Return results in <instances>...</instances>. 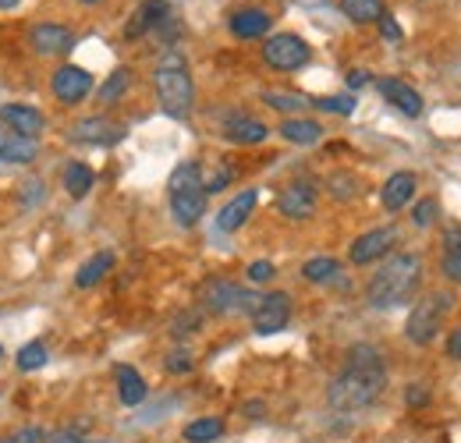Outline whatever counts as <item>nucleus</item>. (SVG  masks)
Masks as SVG:
<instances>
[{"mask_svg": "<svg viewBox=\"0 0 461 443\" xmlns=\"http://www.w3.org/2000/svg\"><path fill=\"white\" fill-rule=\"evenodd\" d=\"M384 390H387L384 355L373 344H355V348H348L345 369L327 387V404L334 411H362V408L376 404Z\"/></svg>", "mask_w": 461, "mask_h": 443, "instance_id": "f257e3e1", "label": "nucleus"}, {"mask_svg": "<svg viewBox=\"0 0 461 443\" xmlns=\"http://www.w3.org/2000/svg\"><path fill=\"white\" fill-rule=\"evenodd\" d=\"M419 284H422V256L398 252L366 284V302L373 309H394V305H404L415 298Z\"/></svg>", "mask_w": 461, "mask_h": 443, "instance_id": "f03ea898", "label": "nucleus"}, {"mask_svg": "<svg viewBox=\"0 0 461 443\" xmlns=\"http://www.w3.org/2000/svg\"><path fill=\"white\" fill-rule=\"evenodd\" d=\"M153 86H157V100L167 117L185 121L195 107V82H192V68L181 50H164L157 68H153Z\"/></svg>", "mask_w": 461, "mask_h": 443, "instance_id": "7ed1b4c3", "label": "nucleus"}, {"mask_svg": "<svg viewBox=\"0 0 461 443\" xmlns=\"http://www.w3.org/2000/svg\"><path fill=\"white\" fill-rule=\"evenodd\" d=\"M167 195H171V213L181 227H195L206 217V188H203V167L195 160H185L167 177Z\"/></svg>", "mask_w": 461, "mask_h": 443, "instance_id": "20e7f679", "label": "nucleus"}, {"mask_svg": "<svg viewBox=\"0 0 461 443\" xmlns=\"http://www.w3.org/2000/svg\"><path fill=\"white\" fill-rule=\"evenodd\" d=\"M451 305H455V298L447 291H433L422 302H415V309L404 320V337L411 344H429L444 327V316L451 312Z\"/></svg>", "mask_w": 461, "mask_h": 443, "instance_id": "39448f33", "label": "nucleus"}, {"mask_svg": "<svg viewBox=\"0 0 461 443\" xmlns=\"http://www.w3.org/2000/svg\"><path fill=\"white\" fill-rule=\"evenodd\" d=\"M199 302H203V309L213 312V316H234V312H252L256 302H259V294L249 291V287H241V284H234V280L217 277L203 284Z\"/></svg>", "mask_w": 461, "mask_h": 443, "instance_id": "423d86ee", "label": "nucleus"}, {"mask_svg": "<svg viewBox=\"0 0 461 443\" xmlns=\"http://www.w3.org/2000/svg\"><path fill=\"white\" fill-rule=\"evenodd\" d=\"M263 60H267L274 71H298V68H305V64L312 60V50H309V43H305L302 36H294V32H277V36H270V40L263 43Z\"/></svg>", "mask_w": 461, "mask_h": 443, "instance_id": "0eeeda50", "label": "nucleus"}, {"mask_svg": "<svg viewBox=\"0 0 461 443\" xmlns=\"http://www.w3.org/2000/svg\"><path fill=\"white\" fill-rule=\"evenodd\" d=\"M249 316H252V330L259 333V337L281 333L291 323V294H285V291L263 294Z\"/></svg>", "mask_w": 461, "mask_h": 443, "instance_id": "6e6552de", "label": "nucleus"}, {"mask_svg": "<svg viewBox=\"0 0 461 443\" xmlns=\"http://www.w3.org/2000/svg\"><path fill=\"white\" fill-rule=\"evenodd\" d=\"M316 203H320V188L305 177L291 181L277 192V210L288 217V221H309L316 213Z\"/></svg>", "mask_w": 461, "mask_h": 443, "instance_id": "1a4fd4ad", "label": "nucleus"}, {"mask_svg": "<svg viewBox=\"0 0 461 443\" xmlns=\"http://www.w3.org/2000/svg\"><path fill=\"white\" fill-rule=\"evenodd\" d=\"M394 241H398V227H373V231H366V234H358V238L351 241L348 259H351L355 267H369V263L384 259V256L394 249Z\"/></svg>", "mask_w": 461, "mask_h": 443, "instance_id": "9d476101", "label": "nucleus"}, {"mask_svg": "<svg viewBox=\"0 0 461 443\" xmlns=\"http://www.w3.org/2000/svg\"><path fill=\"white\" fill-rule=\"evenodd\" d=\"M0 128L14 131L22 139H36L40 142V135L47 131V117H43V111H36L29 104H4L0 107Z\"/></svg>", "mask_w": 461, "mask_h": 443, "instance_id": "9b49d317", "label": "nucleus"}, {"mask_svg": "<svg viewBox=\"0 0 461 443\" xmlns=\"http://www.w3.org/2000/svg\"><path fill=\"white\" fill-rule=\"evenodd\" d=\"M29 47L43 57H64L75 50V32L64 25H54V22H43V25L29 29Z\"/></svg>", "mask_w": 461, "mask_h": 443, "instance_id": "f8f14e48", "label": "nucleus"}, {"mask_svg": "<svg viewBox=\"0 0 461 443\" xmlns=\"http://www.w3.org/2000/svg\"><path fill=\"white\" fill-rule=\"evenodd\" d=\"M93 93V75L78 64H64L54 71V96L60 104H82Z\"/></svg>", "mask_w": 461, "mask_h": 443, "instance_id": "ddd939ff", "label": "nucleus"}, {"mask_svg": "<svg viewBox=\"0 0 461 443\" xmlns=\"http://www.w3.org/2000/svg\"><path fill=\"white\" fill-rule=\"evenodd\" d=\"M171 18V4L167 0H142L131 14V22L124 25V40H142L149 32H157L164 22Z\"/></svg>", "mask_w": 461, "mask_h": 443, "instance_id": "4468645a", "label": "nucleus"}, {"mask_svg": "<svg viewBox=\"0 0 461 443\" xmlns=\"http://www.w3.org/2000/svg\"><path fill=\"white\" fill-rule=\"evenodd\" d=\"M75 142H86V146H114V142H121L124 139V128L121 124H114L111 117H82L71 131H68Z\"/></svg>", "mask_w": 461, "mask_h": 443, "instance_id": "2eb2a0df", "label": "nucleus"}, {"mask_svg": "<svg viewBox=\"0 0 461 443\" xmlns=\"http://www.w3.org/2000/svg\"><path fill=\"white\" fill-rule=\"evenodd\" d=\"M221 135L228 142H234V146H259V142H267L270 128L259 117H252V113H228Z\"/></svg>", "mask_w": 461, "mask_h": 443, "instance_id": "dca6fc26", "label": "nucleus"}, {"mask_svg": "<svg viewBox=\"0 0 461 443\" xmlns=\"http://www.w3.org/2000/svg\"><path fill=\"white\" fill-rule=\"evenodd\" d=\"M256 203H259V192H256V188H245V192H238V195L230 199L228 206L217 213V231H224V234H234V231H241V227H245V221L252 217Z\"/></svg>", "mask_w": 461, "mask_h": 443, "instance_id": "f3484780", "label": "nucleus"}, {"mask_svg": "<svg viewBox=\"0 0 461 443\" xmlns=\"http://www.w3.org/2000/svg\"><path fill=\"white\" fill-rule=\"evenodd\" d=\"M415 185H419V177H415L411 170L391 174V177L384 181V188H380V203H384V210H387V213L404 210V206L411 203V195H415Z\"/></svg>", "mask_w": 461, "mask_h": 443, "instance_id": "a211bd4d", "label": "nucleus"}, {"mask_svg": "<svg viewBox=\"0 0 461 443\" xmlns=\"http://www.w3.org/2000/svg\"><path fill=\"white\" fill-rule=\"evenodd\" d=\"M228 25H230V36H234V40H259V36L270 32L274 18H270L263 7H241V11L230 14Z\"/></svg>", "mask_w": 461, "mask_h": 443, "instance_id": "6ab92c4d", "label": "nucleus"}, {"mask_svg": "<svg viewBox=\"0 0 461 443\" xmlns=\"http://www.w3.org/2000/svg\"><path fill=\"white\" fill-rule=\"evenodd\" d=\"M380 96L394 111H402L404 117H422V96H419V89H411L402 78H384L380 82Z\"/></svg>", "mask_w": 461, "mask_h": 443, "instance_id": "aec40b11", "label": "nucleus"}, {"mask_svg": "<svg viewBox=\"0 0 461 443\" xmlns=\"http://www.w3.org/2000/svg\"><path fill=\"white\" fill-rule=\"evenodd\" d=\"M40 157L36 139H22L7 128H0V164H32Z\"/></svg>", "mask_w": 461, "mask_h": 443, "instance_id": "412c9836", "label": "nucleus"}, {"mask_svg": "<svg viewBox=\"0 0 461 443\" xmlns=\"http://www.w3.org/2000/svg\"><path fill=\"white\" fill-rule=\"evenodd\" d=\"M281 139L291 146H316L323 139V124L312 117H285L281 121Z\"/></svg>", "mask_w": 461, "mask_h": 443, "instance_id": "4be33fe9", "label": "nucleus"}, {"mask_svg": "<svg viewBox=\"0 0 461 443\" xmlns=\"http://www.w3.org/2000/svg\"><path fill=\"white\" fill-rule=\"evenodd\" d=\"M117 397H121V404H128V408H139L146 397H149V387H146V380L139 376V369H131V366H117Z\"/></svg>", "mask_w": 461, "mask_h": 443, "instance_id": "5701e85b", "label": "nucleus"}, {"mask_svg": "<svg viewBox=\"0 0 461 443\" xmlns=\"http://www.w3.org/2000/svg\"><path fill=\"white\" fill-rule=\"evenodd\" d=\"M111 270H114V252H96V256H89V259L78 267L75 287H82V291H86V287H96Z\"/></svg>", "mask_w": 461, "mask_h": 443, "instance_id": "b1692460", "label": "nucleus"}, {"mask_svg": "<svg viewBox=\"0 0 461 443\" xmlns=\"http://www.w3.org/2000/svg\"><path fill=\"white\" fill-rule=\"evenodd\" d=\"M440 274L451 280V284H461V227H451V231H444Z\"/></svg>", "mask_w": 461, "mask_h": 443, "instance_id": "393cba45", "label": "nucleus"}, {"mask_svg": "<svg viewBox=\"0 0 461 443\" xmlns=\"http://www.w3.org/2000/svg\"><path fill=\"white\" fill-rule=\"evenodd\" d=\"M341 274H345V267L334 256H312L302 267V277L309 280V284H338Z\"/></svg>", "mask_w": 461, "mask_h": 443, "instance_id": "a878e982", "label": "nucleus"}, {"mask_svg": "<svg viewBox=\"0 0 461 443\" xmlns=\"http://www.w3.org/2000/svg\"><path fill=\"white\" fill-rule=\"evenodd\" d=\"M93 185H96L93 167H86V164H68V167H64V192H68L71 199H86V195L93 192Z\"/></svg>", "mask_w": 461, "mask_h": 443, "instance_id": "bb28decb", "label": "nucleus"}, {"mask_svg": "<svg viewBox=\"0 0 461 443\" xmlns=\"http://www.w3.org/2000/svg\"><path fill=\"white\" fill-rule=\"evenodd\" d=\"M341 11L355 25H373V22H380L387 14L384 0H341Z\"/></svg>", "mask_w": 461, "mask_h": 443, "instance_id": "cd10ccee", "label": "nucleus"}, {"mask_svg": "<svg viewBox=\"0 0 461 443\" xmlns=\"http://www.w3.org/2000/svg\"><path fill=\"white\" fill-rule=\"evenodd\" d=\"M185 443H217L224 437V419H195V422H188L185 426Z\"/></svg>", "mask_w": 461, "mask_h": 443, "instance_id": "c85d7f7f", "label": "nucleus"}, {"mask_svg": "<svg viewBox=\"0 0 461 443\" xmlns=\"http://www.w3.org/2000/svg\"><path fill=\"white\" fill-rule=\"evenodd\" d=\"M263 104L274 107V111L288 113V117H294L298 111L309 107V96H302V93H285V89H263Z\"/></svg>", "mask_w": 461, "mask_h": 443, "instance_id": "c756f323", "label": "nucleus"}, {"mask_svg": "<svg viewBox=\"0 0 461 443\" xmlns=\"http://www.w3.org/2000/svg\"><path fill=\"white\" fill-rule=\"evenodd\" d=\"M47 358H50V351H47L43 340H29V344H22L18 355H14V362H18L22 373H36V369H43Z\"/></svg>", "mask_w": 461, "mask_h": 443, "instance_id": "7c9ffc66", "label": "nucleus"}, {"mask_svg": "<svg viewBox=\"0 0 461 443\" xmlns=\"http://www.w3.org/2000/svg\"><path fill=\"white\" fill-rule=\"evenodd\" d=\"M128 86H131V71H128V68L111 71V78L100 86V104H117V100L128 93Z\"/></svg>", "mask_w": 461, "mask_h": 443, "instance_id": "2f4dec72", "label": "nucleus"}, {"mask_svg": "<svg viewBox=\"0 0 461 443\" xmlns=\"http://www.w3.org/2000/svg\"><path fill=\"white\" fill-rule=\"evenodd\" d=\"M327 188H330V195H334L338 203H348V199L358 195V177H355L351 170H338V174L327 177Z\"/></svg>", "mask_w": 461, "mask_h": 443, "instance_id": "473e14b6", "label": "nucleus"}, {"mask_svg": "<svg viewBox=\"0 0 461 443\" xmlns=\"http://www.w3.org/2000/svg\"><path fill=\"white\" fill-rule=\"evenodd\" d=\"M164 369H167L171 376H188V373L195 369V355H192L188 348H174L171 355L164 358Z\"/></svg>", "mask_w": 461, "mask_h": 443, "instance_id": "72a5a7b5", "label": "nucleus"}, {"mask_svg": "<svg viewBox=\"0 0 461 443\" xmlns=\"http://www.w3.org/2000/svg\"><path fill=\"white\" fill-rule=\"evenodd\" d=\"M309 107H320V111L327 113H355V96H320V100H309Z\"/></svg>", "mask_w": 461, "mask_h": 443, "instance_id": "f704fd0d", "label": "nucleus"}, {"mask_svg": "<svg viewBox=\"0 0 461 443\" xmlns=\"http://www.w3.org/2000/svg\"><path fill=\"white\" fill-rule=\"evenodd\" d=\"M437 213H440V203H437V199H422V203H415V210H411V223L426 231V227L437 223Z\"/></svg>", "mask_w": 461, "mask_h": 443, "instance_id": "c9c22d12", "label": "nucleus"}, {"mask_svg": "<svg viewBox=\"0 0 461 443\" xmlns=\"http://www.w3.org/2000/svg\"><path fill=\"white\" fill-rule=\"evenodd\" d=\"M203 327V316L195 312V309H188V312H181V316H174V323H171V333L181 340V337H192V333Z\"/></svg>", "mask_w": 461, "mask_h": 443, "instance_id": "e433bc0d", "label": "nucleus"}, {"mask_svg": "<svg viewBox=\"0 0 461 443\" xmlns=\"http://www.w3.org/2000/svg\"><path fill=\"white\" fill-rule=\"evenodd\" d=\"M230 181H234V167L221 164L210 177H203V188H206V195H217V192H224Z\"/></svg>", "mask_w": 461, "mask_h": 443, "instance_id": "4c0bfd02", "label": "nucleus"}, {"mask_svg": "<svg viewBox=\"0 0 461 443\" xmlns=\"http://www.w3.org/2000/svg\"><path fill=\"white\" fill-rule=\"evenodd\" d=\"M43 199H47V181H43V177H29V181L22 185V206L32 210V206H40Z\"/></svg>", "mask_w": 461, "mask_h": 443, "instance_id": "58836bf2", "label": "nucleus"}, {"mask_svg": "<svg viewBox=\"0 0 461 443\" xmlns=\"http://www.w3.org/2000/svg\"><path fill=\"white\" fill-rule=\"evenodd\" d=\"M274 274H277V267H274L270 259H256V263H249V270H245L249 284H270Z\"/></svg>", "mask_w": 461, "mask_h": 443, "instance_id": "ea45409f", "label": "nucleus"}, {"mask_svg": "<svg viewBox=\"0 0 461 443\" xmlns=\"http://www.w3.org/2000/svg\"><path fill=\"white\" fill-rule=\"evenodd\" d=\"M404 401H408V408H422V404H429V390H426V384H408Z\"/></svg>", "mask_w": 461, "mask_h": 443, "instance_id": "a19ab883", "label": "nucleus"}, {"mask_svg": "<svg viewBox=\"0 0 461 443\" xmlns=\"http://www.w3.org/2000/svg\"><path fill=\"white\" fill-rule=\"evenodd\" d=\"M376 25H380V32H384V40H391V43H402V40H404L402 25H398V22L391 18V14H384V18L376 22Z\"/></svg>", "mask_w": 461, "mask_h": 443, "instance_id": "79ce46f5", "label": "nucleus"}, {"mask_svg": "<svg viewBox=\"0 0 461 443\" xmlns=\"http://www.w3.org/2000/svg\"><path fill=\"white\" fill-rule=\"evenodd\" d=\"M43 429H36V426H29V429H18L14 437H4L0 443H43Z\"/></svg>", "mask_w": 461, "mask_h": 443, "instance_id": "37998d69", "label": "nucleus"}, {"mask_svg": "<svg viewBox=\"0 0 461 443\" xmlns=\"http://www.w3.org/2000/svg\"><path fill=\"white\" fill-rule=\"evenodd\" d=\"M43 443H89L78 429H54V433H47Z\"/></svg>", "mask_w": 461, "mask_h": 443, "instance_id": "c03bdc74", "label": "nucleus"}, {"mask_svg": "<svg viewBox=\"0 0 461 443\" xmlns=\"http://www.w3.org/2000/svg\"><path fill=\"white\" fill-rule=\"evenodd\" d=\"M369 82H373V75H369V71H362V68L348 71V89H362V86H369Z\"/></svg>", "mask_w": 461, "mask_h": 443, "instance_id": "a18cd8bd", "label": "nucleus"}, {"mask_svg": "<svg viewBox=\"0 0 461 443\" xmlns=\"http://www.w3.org/2000/svg\"><path fill=\"white\" fill-rule=\"evenodd\" d=\"M447 355L461 362V327L458 330H451V337H447Z\"/></svg>", "mask_w": 461, "mask_h": 443, "instance_id": "49530a36", "label": "nucleus"}, {"mask_svg": "<svg viewBox=\"0 0 461 443\" xmlns=\"http://www.w3.org/2000/svg\"><path fill=\"white\" fill-rule=\"evenodd\" d=\"M241 411L249 419H263V401H249V404H241Z\"/></svg>", "mask_w": 461, "mask_h": 443, "instance_id": "de8ad7c7", "label": "nucleus"}, {"mask_svg": "<svg viewBox=\"0 0 461 443\" xmlns=\"http://www.w3.org/2000/svg\"><path fill=\"white\" fill-rule=\"evenodd\" d=\"M22 0H0V11H11V7H18Z\"/></svg>", "mask_w": 461, "mask_h": 443, "instance_id": "09e8293b", "label": "nucleus"}, {"mask_svg": "<svg viewBox=\"0 0 461 443\" xmlns=\"http://www.w3.org/2000/svg\"><path fill=\"white\" fill-rule=\"evenodd\" d=\"M89 443H121V440H89Z\"/></svg>", "mask_w": 461, "mask_h": 443, "instance_id": "8fccbe9b", "label": "nucleus"}, {"mask_svg": "<svg viewBox=\"0 0 461 443\" xmlns=\"http://www.w3.org/2000/svg\"><path fill=\"white\" fill-rule=\"evenodd\" d=\"M78 4H100V0H78Z\"/></svg>", "mask_w": 461, "mask_h": 443, "instance_id": "3c124183", "label": "nucleus"}, {"mask_svg": "<svg viewBox=\"0 0 461 443\" xmlns=\"http://www.w3.org/2000/svg\"><path fill=\"white\" fill-rule=\"evenodd\" d=\"M0 355H4V348H0Z\"/></svg>", "mask_w": 461, "mask_h": 443, "instance_id": "603ef678", "label": "nucleus"}]
</instances>
